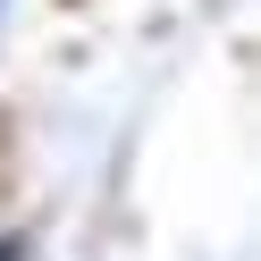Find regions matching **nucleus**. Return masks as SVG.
<instances>
[{
  "label": "nucleus",
  "mask_w": 261,
  "mask_h": 261,
  "mask_svg": "<svg viewBox=\"0 0 261 261\" xmlns=\"http://www.w3.org/2000/svg\"><path fill=\"white\" fill-rule=\"evenodd\" d=\"M0 261H25V244H0Z\"/></svg>",
  "instance_id": "nucleus-1"
}]
</instances>
